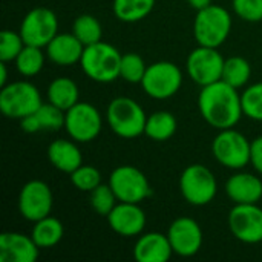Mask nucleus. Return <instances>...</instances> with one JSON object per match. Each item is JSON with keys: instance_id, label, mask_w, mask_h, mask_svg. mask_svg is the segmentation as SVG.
I'll use <instances>...</instances> for the list:
<instances>
[{"instance_id": "f257e3e1", "label": "nucleus", "mask_w": 262, "mask_h": 262, "mask_svg": "<svg viewBox=\"0 0 262 262\" xmlns=\"http://www.w3.org/2000/svg\"><path fill=\"white\" fill-rule=\"evenodd\" d=\"M198 109L203 120L216 130L235 127L244 115L241 94L224 80L201 88Z\"/></svg>"}, {"instance_id": "f03ea898", "label": "nucleus", "mask_w": 262, "mask_h": 262, "mask_svg": "<svg viewBox=\"0 0 262 262\" xmlns=\"http://www.w3.org/2000/svg\"><path fill=\"white\" fill-rule=\"evenodd\" d=\"M123 54L106 41L84 46L80 66L88 78L95 83H112L120 78Z\"/></svg>"}, {"instance_id": "7ed1b4c3", "label": "nucleus", "mask_w": 262, "mask_h": 262, "mask_svg": "<svg viewBox=\"0 0 262 262\" xmlns=\"http://www.w3.org/2000/svg\"><path fill=\"white\" fill-rule=\"evenodd\" d=\"M106 121L115 135L132 140L144 134L147 115L143 106L134 98L117 97L107 104Z\"/></svg>"}, {"instance_id": "20e7f679", "label": "nucleus", "mask_w": 262, "mask_h": 262, "mask_svg": "<svg viewBox=\"0 0 262 262\" xmlns=\"http://www.w3.org/2000/svg\"><path fill=\"white\" fill-rule=\"evenodd\" d=\"M232 15L220 5H209L196 11L193 20V37L198 45L209 48H220L229 38L232 31Z\"/></svg>"}, {"instance_id": "39448f33", "label": "nucleus", "mask_w": 262, "mask_h": 262, "mask_svg": "<svg viewBox=\"0 0 262 262\" xmlns=\"http://www.w3.org/2000/svg\"><path fill=\"white\" fill-rule=\"evenodd\" d=\"M180 192L186 203L195 207L210 204L218 193V181L204 164H190L180 175Z\"/></svg>"}, {"instance_id": "423d86ee", "label": "nucleus", "mask_w": 262, "mask_h": 262, "mask_svg": "<svg viewBox=\"0 0 262 262\" xmlns=\"http://www.w3.org/2000/svg\"><path fill=\"white\" fill-rule=\"evenodd\" d=\"M43 104L41 94L29 81L20 80L2 86L0 91V111L6 118L21 120L34 114Z\"/></svg>"}, {"instance_id": "0eeeda50", "label": "nucleus", "mask_w": 262, "mask_h": 262, "mask_svg": "<svg viewBox=\"0 0 262 262\" xmlns=\"http://www.w3.org/2000/svg\"><path fill=\"white\" fill-rule=\"evenodd\" d=\"M250 149L252 141L233 127L220 130L212 141L213 158L230 170H241L250 164Z\"/></svg>"}, {"instance_id": "6e6552de", "label": "nucleus", "mask_w": 262, "mask_h": 262, "mask_svg": "<svg viewBox=\"0 0 262 262\" xmlns=\"http://www.w3.org/2000/svg\"><path fill=\"white\" fill-rule=\"evenodd\" d=\"M183 86V71L178 64L161 60L147 66L141 88L154 100H167L177 95Z\"/></svg>"}, {"instance_id": "1a4fd4ad", "label": "nucleus", "mask_w": 262, "mask_h": 262, "mask_svg": "<svg viewBox=\"0 0 262 262\" xmlns=\"http://www.w3.org/2000/svg\"><path fill=\"white\" fill-rule=\"evenodd\" d=\"M103 129V117L100 111L86 101H78L64 112V130L77 143L94 141Z\"/></svg>"}, {"instance_id": "9d476101", "label": "nucleus", "mask_w": 262, "mask_h": 262, "mask_svg": "<svg viewBox=\"0 0 262 262\" xmlns=\"http://www.w3.org/2000/svg\"><path fill=\"white\" fill-rule=\"evenodd\" d=\"M109 186L112 187L118 201L140 204L152 195V189L147 177L130 164L118 166L109 177Z\"/></svg>"}, {"instance_id": "9b49d317", "label": "nucleus", "mask_w": 262, "mask_h": 262, "mask_svg": "<svg viewBox=\"0 0 262 262\" xmlns=\"http://www.w3.org/2000/svg\"><path fill=\"white\" fill-rule=\"evenodd\" d=\"M224 61L226 58L220 54L218 48L198 45L187 57L186 71L189 78L203 88L221 80Z\"/></svg>"}, {"instance_id": "f8f14e48", "label": "nucleus", "mask_w": 262, "mask_h": 262, "mask_svg": "<svg viewBox=\"0 0 262 262\" xmlns=\"http://www.w3.org/2000/svg\"><path fill=\"white\" fill-rule=\"evenodd\" d=\"M18 32L26 45L46 48L58 34V18L52 9L37 6L23 17Z\"/></svg>"}, {"instance_id": "ddd939ff", "label": "nucleus", "mask_w": 262, "mask_h": 262, "mask_svg": "<svg viewBox=\"0 0 262 262\" xmlns=\"http://www.w3.org/2000/svg\"><path fill=\"white\" fill-rule=\"evenodd\" d=\"M18 213L29 223H35L51 215L54 206V195L51 187L41 180L28 181L18 193Z\"/></svg>"}, {"instance_id": "4468645a", "label": "nucleus", "mask_w": 262, "mask_h": 262, "mask_svg": "<svg viewBox=\"0 0 262 262\" xmlns=\"http://www.w3.org/2000/svg\"><path fill=\"white\" fill-rule=\"evenodd\" d=\"M227 226L244 244L262 243V209L258 204H235L229 212Z\"/></svg>"}, {"instance_id": "2eb2a0df", "label": "nucleus", "mask_w": 262, "mask_h": 262, "mask_svg": "<svg viewBox=\"0 0 262 262\" xmlns=\"http://www.w3.org/2000/svg\"><path fill=\"white\" fill-rule=\"evenodd\" d=\"M167 238L175 255L181 258H192L201 250L204 235L196 220L181 216L170 223Z\"/></svg>"}, {"instance_id": "dca6fc26", "label": "nucleus", "mask_w": 262, "mask_h": 262, "mask_svg": "<svg viewBox=\"0 0 262 262\" xmlns=\"http://www.w3.org/2000/svg\"><path fill=\"white\" fill-rule=\"evenodd\" d=\"M109 227L120 236L134 238L140 236L146 227L147 218L144 210L137 203L118 201L112 212L106 216Z\"/></svg>"}, {"instance_id": "f3484780", "label": "nucleus", "mask_w": 262, "mask_h": 262, "mask_svg": "<svg viewBox=\"0 0 262 262\" xmlns=\"http://www.w3.org/2000/svg\"><path fill=\"white\" fill-rule=\"evenodd\" d=\"M40 247L31 235L20 232H5L0 235V261L34 262L38 258Z\"/></svg>"}, {"instance_id": "a211bd4d", "label": "nucleus", "mask_w": 262, "mask_h": 262, "mask_svg": "<svg viewBox=\"0 0 262 262\" xmlns=\"http://www.w3.org/2000/svg\"><path fill=\"white\" fill-rule=\"evenodd\" d=\"M224 190L235 204H258L262 200V180L249 172H236L229 177Z\"/></svg>"}, {"instance_id": "6ab92c4d", "label": "nucleus", "mask_w": 262, "mask_h": 262, "mask_svg": "<svg viewBox=\"0 0 262 262\" xmlns=\"http://www.w3.org/2000/svg\"><path fill=\"white\" fill-rule=\"evenodd\" d=\"M173 250L167 233H141L134 246V258L138 262H167Z\"/></svg>"}, {"instance_id": "aec40b11", "label": "nucleus", "mask_w": 262, "mask_h": 262, "mask_svg": "<svg viewBox=\"0 0 262 262\" xmlns=\"http://www.w3.org/2000/svg\"><path fill=\"white\" fill-rule=\"evenodd\" d=\"M84 51V45L72 34H57L46 46V57L58 66H72L80 63Z\"/></svg>"}, {"instance_id": "412c9836", "label": "nucleus", "mask_w": 262, "mask_h": 262, "mask_svg": "<svg viewBox=\"0 0 262 262\" xmlns=\"http://www.w3.org/2000/svg\"><path fill=\"white\" fill-rule=\"evenodd\" d=\"M20 127L26 134H35L41 130H60L64 127V111L52 103H43L34 114L20 120Z\"/></svg>"}, {"instance_id": "4be33fe9", "label": "nucleus", "mask_w": 262, "mask_h": 262, "mask_svg": "<svg viewBox=\"0 0 262 262\" xmlns=\"http://www.w3.org/2000/svg\"><path fill=\"white\" fill-rule=\"evenodd\" d=\"M48 160L57 170L68 175L83 164L81 150L77 146V141H74L72 138L54 140L48 146Z\"/></svg>"}, {"instance_id": "5701e85b", "label": "nucleus", "mask_w": 262, "mask_h": 262, "mask_svg": "<svg viewBox=\"0 0 262 262\" xmlns=\"http://www.w3.org/2000/svg\"><path fill=\"white\" fill-rule=\"evenodd\" d=\"M48 101L54 106L60 107L61 111L71 109L74 104L80 101V91L77 83L69 77H57L54 78L46 91Z\"/></svg>"}, {"instance_id": "b1692460", "label": "nucleus", "mask_w": 262, "mask_h": 262, "mask_svg": "<svg viewBox=\"0 0 262 262\" xmlns=\"http://www.w3.org/2000/svg\"><path fill=\"white\" fill-rule=\"evenodd\" d=\"M64 235V227L61 221L55 216H45L34 223L31 236L40 249L55 247Z\"/></svg>"}, {"instance_id": "393cba45", "label": "nucleus", "mask_w": 262, "mask_h": 262, "mask_svg": "<svg viewBox=\"0 0 262 262\" xmlns=\"http://www.w3.org/2000/svg\"><path fill=\"white\" fill-rule=\"evenodd\" d=\"M178 123L172 112L169 111H155L147 115L144 135L152 141H167L177 132Z\"/></svg>"}, {"instance_id": "a878e982", "label": "nucleus", "mask_w": 262, "mask_h": 262, "mask_svg": "<svg viewBox=\"0 0 262 262\" xmlns=\"http://www.w3.org/2000/svg\"><path fill=\"white\" fill-rule=\"evenodd\" d=\"M155 0H114L112 9L115 17L124 23L144 20L154 9Z\"/></svg>"}, {"instance_id": "bb28decb", "label": "nucleus", "mask_w": 262, "mask_h": 262, "mask_svg": "<svg viewBox=\"0 0 262 262\" xmlns=\"http://www.w3.org/2000/svg\"><path fill=\"white\" fill-rule=\"evenodd\" d=\"M250 77H252V66L244 57L233 55V57L226 58L221 80L239 89V88H244L250 81Z\"/></svg>"}, {"instance_id": "cd10ccee", "label": "nucleus", "mask_w": 262, "mask_h": 262, "mask_svg": "<svg viewBox=\"0 0 262 262\" xmlns=\"http://www.w3.org/2000/svg\"><path fill=\"white\" fill-rule=\"evenodd\" d=\"M71 32L84 46L98 43V41H101V37H103L101 23L92 14H81V15H78L74 20V23H72V31Z\"/></svg>"}, {"instance_id": "c85d7f7f", "label": "nucleus", "mask_w": 262, "mask_h": 262, "mask_svg": "<svg viewBox=\"0 0 262 262\" xmlns=\"http://www.w3.org/2000/svg\"><path fill=\"white\" fill-rule=\"evenodd\" d=\"M14 63H15V69L20 75L35 77L37 74L41 72V69L45 66V54H43L41 48H38V46L25 45V48L17 55Z\"/></svg>"}, {"instance_id": "c756f323", "label": "nucleus", "mask_w": 262, "mask_h": 262, "mask_svg": "<svg viewBox=\"0 0 262 262\" xmlns=\"http://www.w3.org/2000/svg\"><path fill=\"white\" fill-rule=\"evenodd\" d=\"M146 71H147V64L140 54L135 52L123 54L121 66H120V78L132 84H141Z\"/></svg>"}, {"instance_id": "7c9ffc66", "label": "nucleus", "mask_w": 262, "mask_h": 262, "mask_svg": "<svg viewBox=\"0 0 262 262\" xmlns=\"http://www.w3.org/2000/svg\"><path fill=\"white\" fill-rule=\"evenodd\" d=\"M243 112L253 121H262V81L250 84L241 94Z\"/></svg>"}, {"instance_id": "2f4dec72", "label": "nucleus", "mask_w": 262, "mask_h": 262, "mask_svg": "<svg viewBox=\"0 0 262 262\" xmlns=\"http://www.w3.org/2000/svg\"><path fill=\"white\" fill-rule=\"evenodd\" d=\"M89 193H91V196H89L91 207L100 216H107L112 212V209L117 206V203H118V200H117L112 187L109 186V183L107 184H103L101 183L100 186H97Z\"/></svg>"}, {"instance_id": "473e14b6", "label": "nucleus", "mask_w": 262, "mask_h": 262, "mask_svg": "<svg viewBox=\"0 0 262 262\" xmlns=\"http://www.w3.org/2000/svg\"><path fill=\"white\" fill-rule=\"evenodd\" d=\"M71 183L80 192H92L97 186L101 184V172L91 164H81L72 173H69Z\"/></svg>"}, {"instance_id": "72a5a7b5", "label": "nucleus", "mask_w": 262, "mask_h": 262, "mask_svg": "<svg viewBox=\"0 0 262 262\" xmlns=\"http://www.w3.org/2000/svg\"><path fill=\"white\" fill-rule=\"evenodd\" d=\"M25 40L20 32H14L11 29H3L0 34V61L9 63L17 58V55L25 48Z\"/></svg>"}, {"instance_id": "f704fd0d", "label": "nucleus", "mask_w": 262, "mask_h": 262, "mask_svg": "<svg viewBox=\"0 0 262 262\" xmlns=\"http://www.w3.org/2000/svg\"><path fill=\"white\" fill-rule=\"evenodd\" d=\"M235 14L249 23L262 21V0H232Z\"/></svg>"}, {"instance_id": "c9c22d12", "label": "nucleus", "mask_w": 262, "mask_h": 262, "mask_svg": "<svg viewBox=\"0 0 262 262\" xmlns=\"http://www.w3.org/2000/svg\"><path fill=\"white\" fill-rule=\"evenodd\" d=\"M250 164L252 167L262 175V135L256 137L252 141V149H250Z\"/></svg>"}, {"instance_id": "e433bc0d", "label": "nucleus", "mask_w": 262, "mask_h": 262, "mask_svg": "<svg viewBox=\"0 0 262 262\" xmlns=\"http://www.w3.org/2000/svg\"><path fill=\"white\" fill-rule=\"evenodd\" d=\"M187 3H189L190 8H193L195 11H201V9L207 8L209 5H212V0H187Z\"/></svg>"}, {"instance_id": "4c0bfd02", "label": "nucleus", "mask_w": 262, "mask_h": 262, "mask_svg": "<svg viewBox=\"0 0 262 262\" xmlns=\"http://www.w3.org/2000/svg\"><path fill=\"white\" fill-rule=\"evenodd\" d=\"M8 69H6V63L0 61V86L8 84Z\"/></svg>"}]
</instances>
